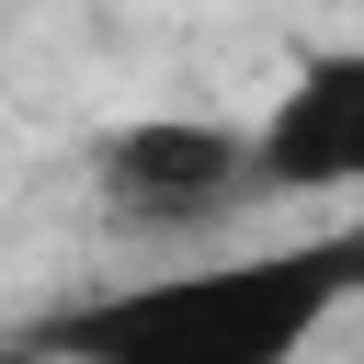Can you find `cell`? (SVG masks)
Segmentation results:
<instances>
[{
	"label": "cell",
	"mask_w": 364,
	"mask_h": 364,
	"mask_svg": "<svg viewBox=\"0 0 364 364\" xmlns=\"http://www.w3.org/2000/svg\"><path fill=\"white\" fill-rule=\"evenodd\" d=\"M341 296H364V228L228 250L193 273H136V284L57 307L23 341L46 364H307V341L341 318Z\"/></svg>",
	"instance_id": "cell-1"
},
{
	"label": "cell",
	"mask_w": 364,
	"mask_h": 364,
	"mask_svg": "<svg viewBox=\"0 0 364 364\" xmlns=\"http://www.w3.org/2000/svg\"><path fill=\"white\" fill-rule=\"evenodd\" d=\"M91 193L125 239H205L228 216L262 205V159H250V125H216V114H136L91 148Z\"/></svg>",
	"instance_id": "cell-2"
},
{
	"label": "cell",
	"mask_w": 364,
	"mask_h": 364,
	"mask_svg": "<svg viewBox=\"0 0 364 364\" xmlns=\"http://www.w3.org/2000/svg\"><path fill=\"white\" fill-rule=\"evenodd\" d=\"M262 193H364V46H318L250 125Z\"/></svg>",
	"instance_id": "cell-3"
},
{
	"label": "cell",
	"mask_w": 364,
	"mask_h": 364,
	"mask_svg": "<svg viewBox=\"0 0 364 364\" xmlns=\"http://www.w3.org/2000/svg\"><path fill=\"white\" fill-rule=\"evenodd\" d=\"M0 364H46V353H34V341H0Z\"/></svg>",
	"instance_id": "cell-4"
}]
</instances>
